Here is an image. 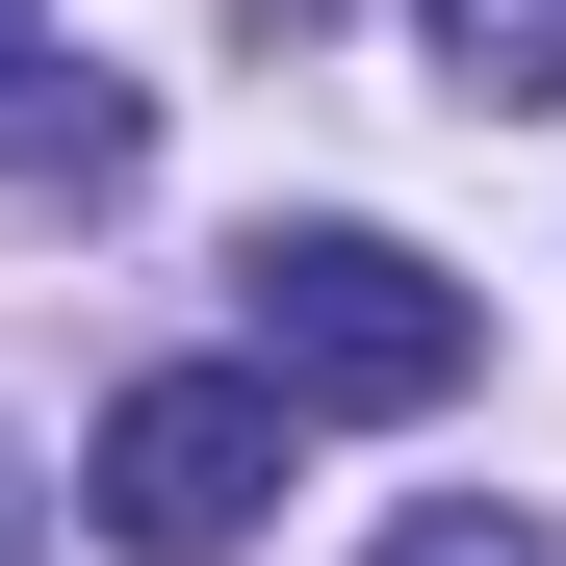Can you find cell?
<instances>
[{
	"label": "cell",
	"instance_id": "cell-5",
	"mask_svg": "<svg viewBox=\"0 0 566 566\" xmlns=\"http://www.w3.org/2000/svg\"><path fill=\"white\" fill-rule=\"evenodd\" d=\"M360 566H566V515H515V490H438V515H387Z\"/></svg>",
	"mask_w": 566,
	"mask_h": 566
},
{
	"label": "cell",
	"instance_id": "cell-6",
	"mask_svg": "<svg viewBox=\"0 0 566 566\" xmlns=\"http://www.w3.org/2000/svg\"><path fill=\"white\" fill-rule=\"evenodd\" d=\"M0 566H27V463H0Z\"/></svg>",
	"mask_w": 566,
	"mask_h": 566
},
{
	"label": "cell",
	"instance_id": "cell-1",
	"mask_svg": "<svg viewBox=\"0 0 566 566\" xmlns=\"http://www.w3.org/2000/svg\"><path fill=\"white\" fill-rule=\"evenodd\" d=\"M232 335H258V387H283V412H438L463 360H490V310H463L412 232H360V207L258 232V258H232Z\"/></svg>",
	"mask_w": 566,
	"mask_h": 566
},
{
	"label": "cell",
	"instance_id": "cell-2",
	"mask_svg": "<svg viewBox=\"0 0 566 566\" xmlns=\"http://www.w3.org/2000/svg\"><path fill=\"white\" fill-rule=\"evenodd\" d=\"M77 490H104L129 566H232V541L283 515V387H258V360H180V387L104 412V463H77Z\"/></svg>",
	"mask_w": 566,
	"mask_h": 566
},
{
	"label": "cell",
	"instance_id": "cell-4",
	"mask_svg": "<svg viewBox=\"0 0 566 566\" xmlns=\"http://www.w3.org/2000/svg\"><path fill=\"white\" fill-rule=\"evenodd\" d=\"M438 77L463 104H566V0H438Z\"/></svg>",
	"mask_w": 566,
	"mask_h": 566
},
{
	"label": "cell",
	"instance_id": "cell-3",
	"mask_svg": "<svg viewBox=\"0 0 566 566\" xmlns=\"http://www.w3.org/2000/svg\"><path fill=\"white\" fill-rule=\"evenodd\" d=\"M129 155H155V104L104 52H52V0H0V180H27V207H104Z\"/></svg>",
	"mask_w": 566,
	"mask_h": 566
}]
</instances>
